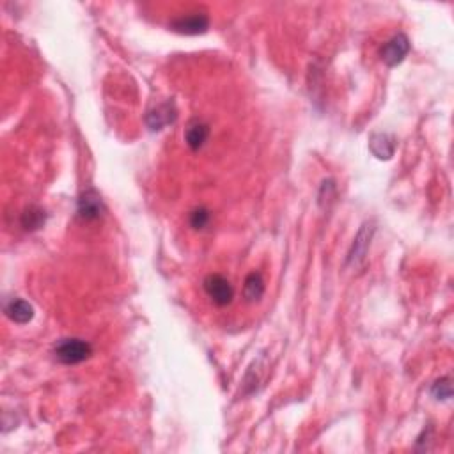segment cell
Instances as JSON below:
<instances>
[{"label":"cell","mask_w":454,"mask_h":454,"mask_svg":"<svg viewBox=\"0 0 454 454\" xmlns=\"http://www.w3.org/2000/svg\"><path fill=\"white\" fill-rule=\"evenodd\" d=\"M202 287H204L206 295L210 296L211 302L218 307L229 305L234 298V289L231 286V282L225 279L224 275H218V273H210L206 277L204 282H202Z\"/></svg>","instance_id":"cell-2"},{"label":"cell","mask_w":454,"mask_h":454,"mask_svg":"<svg viewBox=\"0 0 454 454\" xmlns=\"http://www.w3.org/2000/svg\"><path fill=\"white\" fill-rule=\"evenodd\" d=\"M54 355L55 358H57L59 362H63V364H80V362L87 361V358L93 355V346L87 341H84V339H61V341H57V345L54 346Z\"/></svg>","instance_id":"cell-1"},{"label":"cell","mask_w":454,"mask_h":454,"mask_svg":"<svg viewBox=\"0 0 454 454\" xmlns=\"http://www.w3.org/2000/svg\"><path fill=\"white\" fill-rule=\"evenodd\" d=\"M374 227L371 224H364L362 229L358 231L357 238H355L354 245H351V250L348 254V263L351 266H358V264L364 263L365 254L369 250V245H371V238H373Z\"/></svg>","instance_id":"cell-6"},{"label":"cell","mask_w":454,"mask_h":454,"mask_svg":"<svg viewBox=\"0 0 454 454\" xmlns=\"http://www.w3.org/2000/svg\"><path fill=\"white\" fill-rule=\"evenodd\" d=\"M431 396L435 398L437 401H447L453 398V384H451V378H440L433 384L431 387Z\"/></svg>","instance_id":"cell-13"},{"label":"cell","mask_w":454,"mask_h":454,"mask_svg":"<svg viewBox=\"0 0 454 454\" xmlns=\"http://www.w3.org/2000/svg\"><path fill=\"white\" fill-rule=\"evenodd\" d=\"M103 211H105V206H103V201L96 190H86L78 199L77 213L82 220H98L103 215Z\"/></svg>","instance_id":"cell-5"},{"label":"cell","mask_w":454,"mask_h":454,"mask_svg":"<svg viewBox=\"0 0 454 454\" xmlns=\"http://www.w3.org/2000/svg\"><path fill=\"white\" fill-rule=\"evenodd\" d=\"M408 52H410V39L404 34H396L384 45V48L380 50V57L387 66L394 68L403 63Z\"/></svg>","instance_id":"cell-3"},{"label":"cell","mask_w":454,"mask_h":454,"mask_svg":"<svg viewBox=\"0 0 454 454\" xmlns=\"http://www.w3.org/2000/svg\"><path fill=\"white\" fill-rule=\"evenodd\" d=\"M208 137H210V126L199 119L192 121L185 130V142L192 151H199L206 144Z\"/></svg>","instance_id":"cell-9"},{"label":"cell","mask_w":454,"mask_h":454,"mask_svg":"<svg viewBox=\"0 0 454 454\" xmlns=\"http://www.w3.org/2000/svg\"><path fill=\"white\" fill-rule=\"evenodd\" d=\"M45 220H47V215L38 206H29L27 210L22 213V225L27 231H36L39 227H43Z\"/></svg>","instance_id":"cell-12"},{"label":"cell","mask_w":454,"mask_h":454,"mask_svg":"<svg viewBox=\"0 0 454 454\" xmlns=\"http://www.w3.org/2000/svg\"><path fill=\"white\" fill-rule=\"evenodd\" d=\"M210 218H211L210 211L201 206V208H195V210L190 213V225L195 231H201L204 229L206 225L210 224Z\"/></svg>","instance_id":"cell-14"},{"label":"cell","mask_w":454,"mask_h":454,"mask_svg":"<svg viewBox=\"0 0 454 454\" xmlns=\"http://www.w3.org/2000/svg\"><path fill=\"white\" fill-rule=\"evenodd\" d=\"M6 316H8L11 321L18 323V325H25V323H29L34 318V307L29 302H25V300H11V302L6 305Z\"/></svg>","instance_id":"cell-10"},{"label":"cell","mask_w":454,"mask_h":454,"mask_svg":"<svg viewBox=\"0 0 454 454\" xmlns=\"http://www.w3.org/2000/svg\"><path fill=\"white\" fill-rule=\"evenodd\" d=\"M243 295L247 302H259L264 295V279L261 273L252 272L247 275L243 284Z\"/></svg>","instance_id":"cell-11"},{"label":"cell","mask_w":454,"mask_h":454,"mask_svg":"<svg viewBox=\"0 0 454 454\" xmlns=\"http://www.w3.org/2000/svg\"><path fill=\"white\" fill-rule=\"evenodd\" d=\"M176 121V109L172 101H165L162 105L155 107L153 110H149L148 116H146V123H148L149 130L153 132H158V130H163L167 125L174 123Z\"/></svg>","instance_id":"cell-7"},{"label":"cell","mask_w":454,"mask_h":454,"mask_svg":"<svg viewBox=\"0 0 454 454\" xmlns=\"http://www.w3.org/2000/svg\"><path fill=\"white\" fill-rule=\"evenodd\" d=\"M369 149L378 160H391L396 151V142L388 133H373L369 139Z\"/></svg>","instance_id":"cell-8"},{"label":"cell","mask_w":454,"mask_h":454,"mask_svg":"<svg viewBox=\"0 0 454 454\" xmlns=\"http://www.w3.org/2000/svg\"><path fill=\"white\" fill-rule=\"evenodd\" d=\"M172 31L179 32V34L185 36H197L204 34L210 27V20L208 16L202 15V13H192L188 16H181V18L174 20L171 24Z\"/></svg>","instance_id":"cell-4"}]
</instances>
